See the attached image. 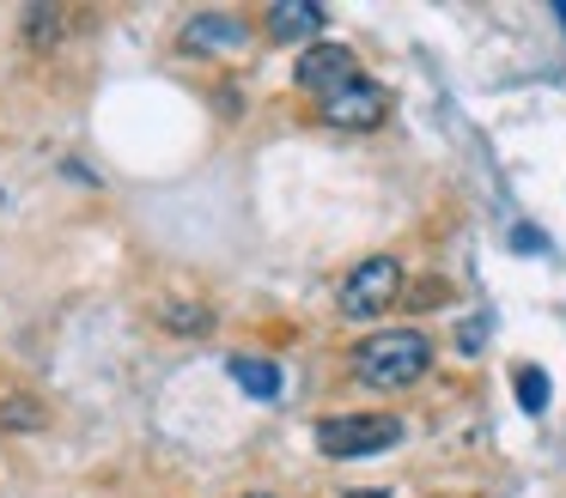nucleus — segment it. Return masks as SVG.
Segmentation results:
<instances>
[{
	"label": "nucleus",
	"instance_id": "f257e3e1",
	"mask_svg": "<svg viewBox=\"0 0 566 498\" xmlns=\"http://www.w3.org/2000/svg\"><path fill=\"white\" fill-rule=\"evenodd\" d=\"M427 364H432V340L420 328H384V335H366L354 352V377L366 389H384V395L420 383Z\"/></svg>",
	"mask_w": 566,
	"mask_h": 498
},
{
	"label": "nucleus",
	"instance_id": "f03ea898",
	"mask_svg": "<svg viewBox=\"0 0 566 498\" xmlns=\"http://www.w3.org/2000/svg\"><path fill=\"white\" fill-rule=\"evenodd\" d=\"M402 444V420L396 413H335V420H317V449L335 462L347 456H378V449Z\"/></svg>",
	"mask_w": 566,
	"mask_h": 498
},
{
	"label": "nucleus",
	"instance_id": "7ed1b4c3",
	"mask_svg": "<svg viewBox=\"0 0 566 498\" xmlns=\"http://www.w3.org/2000/svg\"><path fill=\"white\" fill-rule=\"evenodd\" d=\"M396 298H402V262H396V255H366V262L342 279V292H335L342 316H354V322L390 310Z\"/></svg>",
	"mask_w": 566,
	"mask_h": 498
},
{
	"label": "nucleus",
	"instance_id": "20e7f679",
	"mask_svg": "<svg viewBox=\"0 0 566 498\" xmlns=\"http://www.w3.org/2000/svg\"><path fill=\"white\" fill-rule=\"evenodd\" d=\"M317 109H323V121H329V128L371 134V128H384V116H390V92H384L378 80H366V73H359V80H347L342 92L323 97Z\"/></svg>",
	"mask_w": 566,
	"mask_h": 498
},
{
	"label": "nucleus",
	"instance_id": "39448f33",
	"mask_svg": "<svg viewBox=\"0 0 566 498\" xmlns=\"http://www.w3.org/2000/svg\"><path fill=\"white\" fill-rule=\"evenodd\" d=\"M347 80H359V61H354V49H347V43H311L305 55H298V85L317 92V104L329 92H342Z\"/></svg>",
	"mask_w": 566,
	"mask_h": 498
},
{
	"label": "nucleus",
	"instance_id": "423d86ee",
	"mask_svg": "<svg viewBox=\"0 0 566 498\" xmlns=\"http://www.w3.org/2000/svg\"><path fill=\"white\" fill-rule=\"evenodd\" d=\"M323 19H329V12H323L317 0H274V7L262 12L274 43H311V36L323 31Z\"/></svg>",
	"mask_w": 566,
	"mask_h": 498
},
{
	"label": "nucleus",
	"instance_id": "0eeeda50",
	"mask_svg": "<svg viewBox=\"0 0 566 498\" xmlns=\"http://www.w3.org/2000/svg\"><path fill=\"white\" fill-rule=\"evenodd\" d=\"M244 36V19H232V12H196L184 24V49H238Z\"/></svg>",
	"mask_w": 566,
	"mask_h": 498
},
{
	"label": "nucleus",
	"instance_id": "6e6552de",
	"mask_svg": "<svg viewBox=\"0 0 566 498\" xmlns=\"http://www.w3.org/2000/svg\"><path fill=\"white\" fill-rule=\"evenodd\" d=\"M232 383L244 389L250 401H274V395H281V364H274V359H250V352H238V359H232Z\"/></svg>",
	"mask_w": 566,
	"mask_h": 498
},
{
	"label": "nucleus",
	"instance_id": "1a4fd4ad",
	"mask_svg": "<svg viewBox=\"0 0 566 498\" xmlns=\"http://www.w3.org/2000/svg\"><path fill=\"white\" fill-rule=\"evenodd\" d=\"M512 383H517V407H524V413H548L554 389H548V371H542V364H517Z\"/></svg>",
	"mask_w": 566,
	"mask_h": 498
},
{
	"label": "nucleus",
	"instance_id": "9d476101",
	"mask_svg": "<svg viewBox=\"0 0 566 498\" xmlns=\"http://www.w3.org/2000/svg\"><path fill=\"white\" fill-rule=\"evenodd\" d=\"M25 24H31V43H38V49H43V31H50V36H55V24H62V19H55V12H50V7H31V12H25Z\"/></svg>",
	"mask_w": 566,
	"mask_h": 498
},
{
	"label": "nucleus",
	"instance_id": "9b49d317",
	"mask_svg": "<svg viewBox=\"0 0 566 498\" xmlns=\"http://www.w3.org/2000/svg\"><path fill=\"white\" fill-rule=\"evenodd\" d=\"M481 347V316H475V322H463V352H475Z\"/></svg>",
	"mask_w": 566,
	"mask_h": 498
},
{
	"label": "nucleus",
	"instance_id": "f8f14e48",
	"mask_svg": "<svg viewBox=\"0 0 566 498\" xmlns=\"http://www.w3.org/2000/svg\"><path fill=\"white\" fill-rule=\"evenodd\" d=\"M347 498H390V492H347Z\"/></svg>",
	"mask_w": 566,
	"mask_h": 498
},
{
	"label": "nucleus",
	"instance_id": "ddd939ff",
	"mask_svg": "<svg viewBox=\"0 0 566 498\" xmlns=\"http://www.w3.org/2000/svg\"><path fill=\"white\" fill-rule=\"evenodd\" d=\"M250 498H269V492H250Z\"/></svg>",
	"mask_w": 566,
	"mask_h": 498
}]
</instances>
